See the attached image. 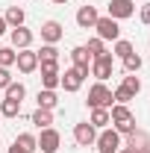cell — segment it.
<instances>
[{"label":"cell","instance_id":"1","mask_svg":"<svg viewBox=\"0 0 150 153\" xmlns=\"http://www.w3.org/2000/svg\"><path fill=\"white\" fill-rule=\"evenodd\" d=\"M109 121H112V127L121 135H130L132 130H135V115H132L130 106H124V103H112V106H109Z\"/></svg>","mask_w":150,"mask_h":153},{"label":"cell","instance_id":"2","mask_svg":"<svg viewBox=\"0 0 150 153\" xmlns=\"http://www.w3.org/2000/svg\"><path fill=\"white\" fill-rule=\"evenodd\" d=\"M94 147H97V153H118L121 147H124V135L118 133L115 127H106V130H100V133H97Z\"/></svg>","mask_w":150,"mask_h":153},{"label":"cell","instance_id":"3","mask_svg":"<svg viewBox=\"0 0 150 153\" xmlns=\"http://www.w3.org/2000/svg\"><path fill=\"white\" fill-rule=\"evenodd\" d=\"M115 71V56L106 50V53H100V56H94L91 59V65H88V74L97 79V82H106L109 76H112Z\"/></svg>","mask_w":150,"mask_h":153},{"label":"cell","instance_id":"4","mask_svg":"<svg viewBox=\"0 0 150 153\" xmlns=\"http://www.w3.org/2000/svg\"><path fill=\"white\" fill-rule=\"evenodd\" d=\"M85 103H88L91 109H109V106L115 103L112 88H109L106 82H94L91 88H88V97H85Z\"/></svg>","mask_w":150,"mask_h":153},{"label":"cell","instance_id":"5","mask_svg":"<svg viewBox=\"0 0 150 153\" xmlns=\"http://www.w3.org/2000/svg\"><path fill=\"white\" fill-rule=\"evenodd\" d=\"M85 76H88V71H82V68H74V65H71L65 74H59V85H62L68 94H74V91H79V88H82Z\"/></svg>","mask_w":150,"mask_h":153},{"label":"cell","instance_id":"6","mask_svg":"<svg viewBox=\"0 0 150 153\" xmlns=\"http://www.w3.org/2000/svg\"><path fill=\"white\" fill-rule=\"evenodd\" d=\"M94 30H97V38H103V41H118L121 38V24L115 18H109V15H100L97 18V24H94Z\"/></svg>","mask_w":150,"mask_h":153},{"label":"cell","instance_id":"7","mask_svg":"<svg viewBox=\"0 0 150 153\" xmlns=\"http://www.w3.org/2000/svg\"><path fill=\"white\" fill-rule=\"evenodd\" d=\"M106 15H109V18H115L118 24H121V21H127V18H132V15H135V3H132V0H109Z\"/></svg>","mask_w":150,"mask_h":153},{"label":"cell","instance_id":"8","mask_svg":"<svg viewBox=\"0 0 150 153\" xmlns=\"http://www.w3.org/2000/svg\"><path fill=\"white\" fill-rule=\"evenodd\" d=\"M36 138H38V150L41 153H56L59 147H62V135H59V130H53V127L41 130V135H36Z\"/></svg>","mask_w":150,"mask_h":153},{"label":"cell","instance_id":"9","mask_svg":"<svg viewBox=\"0 0 150 153\" xmlns=\"http://www.w3.org/2000/svg\"><path fill=\"white\" fill-rule=\"evenodd\" d=\"M33 30H30V27H12V30H9V41H12V44H9V47H15V50H27V47H30V44H33Z\"/></svg>","mask_w":150,"mask_h":153},{"label":"cell","instance_id":"10","mask_svg":"<svg viewBox=\"0 0 150 153\" xmlns=\"http://www.w3.org/2000/svg\"><path fill=\"white\" fill-rule=\"evenodd\" d=\"M94 138H97V130H94L88 121H82V124H76V127H74L76 147H94Z\"/></svg>","mask_w":150,"mask_h":153},{"label":"cell","instance_id":"11","mask_svg":"<svg viewBox=\"0 0 150 153\" xmlns=\"http://www.w3.org/2000/svg\"><path fill=\"white\" fill-rule=\"evenodd\" d=\"M100 18V12H97V6H79V12H76V27L79 30H94V24Z\"/></svg>","mask_w":150,"mask_h":153},{"label":"cell","instance_id":"12","mask_svg":"<svg viewBox=\"0 0 150 153\" xmlns=\"http://www.w3.org/2000/svg\"><path fill=\"white\" fill-rule=\"evenodd\" d=\"M62 36H65V30H62L59 21H44V24H41V41H44V44H59Z\"/></svg>","mask_w":150,"mask_h":153},{"label":"cell","instance_id":"13","mask_svg":"<svg viewBox=\"0 0 150 153\" xmlns=\"http://www.w3.org/2000/svg\"><path fill=\"white\" fill-rule=\"evenodd\" d=\"M15 65H18L21 74H33V71H38V56L36 50H18V59H15Z\"/></svg>","mask_w":150,"mask_h":153},{"label":"cell","instance_id":"14","mask_svg":"<svg viewBox=\"0 0 150 153\" xmlns=\"http://www.w3.org/2000/svg\"><path fill=\"white\" fill-rule=\"evenodd\" d=\"M124 138H127V144H124V147H130L132 153H138L141 147H147V144H150V135L144 133V130H138V127H135L130 135H124Z\"/></svg>","mask_w":150,"mask_h":153},{"label":"cell","instance_id":"15","mask_svg":"<svg viewBox=\"0 0 150 153\" xmlns=\"http://www.w3.org/2000/svg\"><path fill=\"white\" fill-rule=\"evenodd\" d=\"M36 103H38V109H56L59 106V94L56 91H50V88H38V94H36Z\"/></svg>","mask_w":150,"mask_h":153},{"label":"cell","instance_id":"16","mask_svg":"<svg viewBox=\"0 0 150 153\" xmlns=\"http://www.w3.org/2000/svg\"><path fill=\"white\" fill-rule=\"evenodd\" d=\"M71 62H74V68L88 71V65H91V53L85 50V44H76L74 50H71Z\"/></svg>","mask_w":150,"mask_h":153},{"label":"cell","instance_id":"17","mask_svg":"<svg viewBox=\"0 0 150 153\" xmlns=\"http://www.w3.org/2000/svg\"><path fill=\"white\" fill-rule=\"evenodd\" d=\"M30 121L36 124L38 130H47V127H53V112H50V109H38V106H36V112L30 115Z\"/></svg>","mask_w":150,"mask_h":153},{"label":"cell","instance_id":"18","mask_svg":"<svg viewBox=\"0 0 150 153\" xmlns=\"http://www.w3.org/2000/svg\"><path fill=\"white\" fill-rule=\"evenodd\" d=\"M88 124H91L94 130H106L112 121H109V109H91L88 115Z\"/></svg>","mask_w":150,"mask_h":153},{"label":"cell","instance_id":"19","mask_svg":"<svg viewBox=\"0 0 150 153\" xmlns=\"http://www.w3.org/2000/svg\"><path fill=\"white\" fill-rule=\"evenodd\" d=\"M3 18H6V24H9V27H24L27 15H24V9H21V6H9Z\"/></svg>","mask_w":150,"mask_h":153},{"label":"cell","instance_id":"20","mask_svg":"<svg viewBox=\"0 0 150 153\" xmlns=\"http://www.w3.org/2000/svg\"><path fill=\"white\" fill-rule=\"evenodd\" d=\"M15 144L24 147V150H30V153L38 150V138H36L33 133H18V135H15Z\"/></svg>","mask_w":150,"mask_h":153},{"label":"cell","instance_id":"21","mask_svg":"<svg viewBox=\"0 0 150 153\" xmlns=\"http://www.w3.org/2000/svg\"><path fill=\"white\" fill-rule=\"evenodd\" d=\"M0 115H3V118H18V115H21V103L3 97V100H0Z\"/></svg>","mask_w":150,"mask_h":153},{"label":"cell","instance_id":"22","mask_svg":"<svg viewBox=\"0 0 150 153\" xmlns=\"http://www.w3.org/2000/svg\"><path fill=\"white\" fill-rule=\"evenodd\" d=\"M130 53H135V47H132V41H127V38H118V41L112 44V56L127 59Z\"/></svg>","mask_w":150,"mask_h":153},{"label":"cell","instance_id":"23","mask_svg":"<svg viewBox=\"0 0 150 153\" xmlns=\"http://www.w3.org/2000/svg\"><path fill=\"white\" fill-rule=\"evenodd\" d=\"M38 62H59V47L56 44H41V50H36Z\"/></svg>","mask_w":150,"mask_h":153},{"label":"cell","instance_id":"24","mask_svg":"<svg viewBox=\"0 0 150 153\" xmlns=\"http://www.w3.org/2000/svg\"><path fill=\"white\" fill-rule=\"evenodd\" d=\"M3 91H6V97H9V100H24V97H27V85H24V82H15V79H12V82H9V85H6V88H3Z\"/></svg>","mask_w":150,"mask_h":153},{"label":"cell","instance_id":"25","mask_svg":"<svg viewBox=\"0 0 150 153\" xmlns=\"http://www.w3.org/2000/svg\"><path fill=\"white\" fill-rule=\"evenodd\" d=\"M121 88H124V91H130V94L135 97L138 91H141V79H138L135 74H127V76H124V82H121Z\"/></svg>","mask_w":150,"mask_h":153},{"label":"cell","instance_id":"26","mask_svg":"<svg viewBox=\"0 0 150 153\" xmlns=\"http://www.w3.org/2000/svg\"><path fill=\"white\" fill-rule=\"evenodd\" d=\"M121 62H124V71H127V74H138V71H141V65H144L138 53H130V56L121 59Z\"/></svg>","mask_w":150,"mask_h":153},{"label":"cell","instance_id":"27","mask_svg":"<svg viewBox=\"0 0 150 153\" xmlns=\"http://www.w3.org/2000/svg\"><path fill=\"white\" fill-rule=\"evenodd\" d=\"M18 59V50L15 47H0V68H12Z\"/></svg>","mask_w":150,"mask_h":153},{"label":"cell","instance_id":"28","mask_svg":"<svg viewBox=\"0 0 150 153\" xmlns=\"http://www.w3.org/2000/svg\"><path fill=\"white\" fill-rule=\"evenodd\" d=\"M85 50H88V53H91V59L94 56H100V53H106V41H103V38H88V44H85Z\"/></svg>","mask_w":150,"mask_h":153},{"label":"cell","instance_id":"29","mask_svg":"<svg viewBox=\"0 0 150 153\" xmlns=\"http://www.w3.org/2000/svg\"><path fill=\"white\" fill-rule=\"evenodd\" d=\"M41 88L56 91V88H59V74H41Z\"/></svg>","mask_w":150,"mask_h":153},{"label":"cell","instance_id":"30","mask_svg":"<svg viewBox=\"0 0 150 153\" xmlns=\"http://www.w3.org/2000/svg\"><path fill=\"white\" fill-rule=\"evenodd\" d=\"M112 97H115V103H124V106H130V100H135V97H132L130 91H124L121 85H118V88L112 91Z\"/></svg>","mask_w":150,"mask_h":153},{"label":"cell","instance_id":"31","mask_svg":"<svg viewBox=\"0 0 150 153\" xmlns=\"http://www.w3.org/2000/svg\"><path fill=\"white\" fill-rule=\"evenodd\" d=\"M41 74H59V62H38Z\"/></svg>","mask_w":150,"mask_h":153},{"label":"cell","instance_id":"32","mask_svg":"<svg viewBox=\"0 0 150 153\" xmlns=\"http://www.w3.org/2000/svg\"><path fill=\"white\" fill-rule=\"evenodd\" d=\"M138 21H141L144 27H150V3H141V9H138Z\"/></svg>","mask_w":150,"mask_h":153},{"label":"cell","instance_id":"33","mask_svg":"<svg viewBox=\"0 0 150 153\" xmlns=\"http://www.w3.org/2000/svg\"><path fill=\"white\" fill-rule=\"evenodd\" d=\"M12 82V68H0V91Z\"/></svg>","mask_w":150,"mask_h":153},{"label":"cell","instance_id":"34","mask_svg":"<svg viewBox=\"0 0 150 153\" xmlns=\"http://www.w3.org/2000/svg\"><path fill=\"white\" fill-rule=\"evenodd\" d=\"M6 30H9V24H6V18L0 15V36H6Z\"/></svg>","mask_w":150,"mask_h":153},{"label":"cell","instance_id":"35","mask_svg":"<svg viewBox=\"0 0 150 153\" xmlns=\"http://www.w3.org/2000/svg\"><path fill=\"white\" fill-rule=\"evenodd\" d=\"M6 153H30V150H24V147H18V144H12V147H9Z\"/></svg>","mask_w":150,"mask_h":153},{"label":"cell","instance_id":"36","mask_svg":"<svg viewBox=\"0 0 150 153\" xmlns=\"http://www.w3.org/2000/svg\"><path fill=\"white\" fill-rule=\"evenodd\" d=\"M50 3H56V6H65V3H68V0H50Z\"/></svg>","mask_w":150,"mask_h":153},{"label":"cell","instance_id":"37","mask_svg":"<svg viewBox=\"0 0 150 153\" xmlns=\"http://www.w3.org/2000/svg\"><path fill=\"white\" fill-rule=\"evenodd\" d=\"M118 153H132V150H130V147H121V150H118Z\"/></svg>","mask_w":150,"mask_h":153},{"label":"cell","instance_id":"38","mask_svg":"<svg viewBox=\"0 0 150 153\" xmlns=\"http://www.w3.org/2000/svg\"><path fill=\"white\" fill-rule=\"evenodd\" d=\"M138 153H150V144H147V147H141V150H138Z\"/></svg>","mask_w":150,"mask_h":153},{"label":"cell","instance_id":"39","mask_svg":"<svg viewBox=\"0 0 150 153\" xmlns=\"http://www.w3.org/2000/svg\"><path fill=\"white\" fill-rule=\"evenodd\" d=\"M0 121H3V115H0Z\"/></svg>","mask_w":150,"mask_h":153}]
</instances>
